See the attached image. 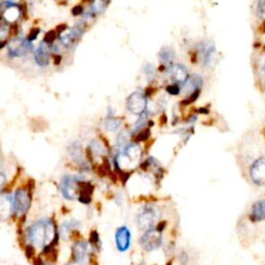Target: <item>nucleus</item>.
I'll return each instance as SVG.
<instances>
[{
    "instance_id": "7ed1b4c3",
    "label": "nucleus",
    "mask_w": 265,
    "mask_h": 265,
    "mask_svg": "<svg viewBox=\"0 0 265 265\" xmlns=\"http://www.w3.org/2000/svg\"><path fill=\"white\" fill-rule=\"evenodd\" d=\"M140 246L147 252H152L158 250L163 243L162 232L158 229H150L142 234L140 240Z\"/></svg>"
},
{
    "instance_id": "423d86ee",
    "label": "nucleus",
    "mask_w": 265,
    "mask_h": 265,
    "mask_svg": "<svg viewBox=\"0 0 265 265\" xmlns=\"http://www.w3.org/2000/svg\"><path fill=\"white\" fill-rule=\"evenodd\" d=\"M250 175L255 185L265 186V158H260L255 161L250 169Z\"/></svg>"
},
{
    "instance_id": "a211bd4d",
    "label": "nucleus",
    "mask_w": 265,
    "mask_h": 265,
    "mask_svg": "<svg viewBox=\"0 0 265 265\" xmlns=\"http://www.w3.org/2000/svg\"><path fill=\"white\" fill-rule=\"evenodd\" d=\"M120 125H121L120 120L113 119V118H108L106 120V124H105L106 129L109 130V131H115V130H117L120 127Z\"/></svg>"
},
{
    "instance_id": "f03ea898",
    "label": "nucleus",
    "mask_w": 265,
    "mask_h": 265,
    "mask_svg": "<svg viewBox=\"0 0 265 265\" xmlns=\"http://www.w3.org/2000/svg\"><path fill=\"white\" fill-rule=\"evenodd\" d=\"M160 211L158 207L146 206L140 211L137 217V225L142 230L154 229L160 219Z\"/></svg>"
},
{
    "instance_id": "412c9836",
    "label": "nucleus",
    "mask_w": 265,
    "mask_h": 265,
    "mask_svg": "<svg viewBox=\"0 0 265 265\" xmlns=\"http://www.w3.org/2000/svg\"><path fill=\"white\" fill-rule=\"evenodd\" d=\"M144 72H145L147 78H149V79H151L150 74H152L154 76H155V74H156L155 67H154V66H151V65H147V66L144 67Z\"/></svg>"
},
{
    "instance_id": "2eb2a0df",
    "label": "nucleus",
    "mask_w": 265,
    "mask_h": 265,
    "mask_svg": "<svg viewBox=\"0 0 265 265\" xmlns=\"http://www.w3.org/2000/svg\"><path fill=\"white\" fill-rule=\"evenodd\" d=\"M20 17V9L16 5L8 6L3 13V18L7 22H15Z\"/></svg>"
},
{
    "instance_id": "ddd939ff",
    "label": "nucleus",
    "mask_w": 265,
    "mask_h": 265,
    "mask_svg": "<svg viewBox=\"0 0 265 265\" xmlns=\"http://www.w3.org/2000/svg\"><path fill=\"white\" fill-rule=\"evenodd\" d=\"M170 74L173 80L177 81V82L186 83L188 80V70L182 65H174L170 68Z\"/></svg>"
},
{
    "instance_id": "6e6552de",
    "label": "nucleus",
    "mask_w": 265,
    "mask_h": 265,
    "mask_svg": "<svg viewBox=\"0 0 265 265\" xmlns=\"http://www.w3.org/2000/svg\"><path fill=\"white\" fill-rule=\"evenodd\" d=\"M115 244L119 252H127L131 246V231L127 226L117 228L115 232Z\"/></svg>"
},
{
    "instance_id": "dca6fc26",
    "label": "nucleus",
    "mask_w": 265,
    "mask_h": 265,
    "mask_svg": "<svg viewBox=\"0 0 265 265\" xmlns=\"http://www.w3.org/2000/svg\"><path fill=\"white\" fill-rule=\"evenodd\" d=\"M185 85L191 91H193L194 89H198V88H200L202 86V78L200 76H198V75H193L190 78H188Z\"/></svg>"
},
{
    "instance_id": "aec40b11",
    "label": "nucleus",
    "mask_w": 265,
    "mask_h": 265,
    "mask_svg": "<svg viewBox=\"0 0 265 265\" xmlns=\"http://www.w3.org/2000/svg\"><path fill=\"white\" fill-rule=\"evenodd\" d=\"M105 0H95V2L93 3V11L96 14L100 13L105 8Z\"/></svg>"
},
{
    "instance_id": "20e7f679",
    "label": "nucleus",
    "mask_w": 265,
    "mask_h": 265,
    "mask_svg": "<svg viewBox=\"0 0 265 265\" xmlns=\"http://www.w3.org/2000/svg\"><path fill=\"white\" fill-rule=\"evenodd\" d=\"M30 195L24 189H19L14 196V211L17 216L21 217L30 207Z\"/></svg>"
},
{
    "instance_id": "1a4fd4ad",
    "label": "nucleus",
    "mask_w": 265,
    "mask_h": 265,
    "mask_svg": "<svg viewBox=\"0 0 265 265\" xmlns=\"http://www.w3.org/2000/svg\"><path fill=\"white\" fill-rule=\"evenodd\" d=\"M78 181L75 177L66 176L61 182V192L65 198L68 200H74L78 198Z\"/></svg>"
},
{
    "instance_id": "5701e85b",
    "label": "nucleus",
    "mask_w": 265,
    "mask_h": 265,
    "mask_svg": "<svg viewBox=\"0 0 265 265\" xmlns=\"http://www.w3.org/2000/svg\"><path fill=\"white\" fill-rule=\"evenodd\" d=\"M264 68H265V61H264Z\"/></svg>"
},
{
    "instance_id": "f3484780",
    "label": "nucleus",
    "mask_w": 265,
    "mask_h": 265,
    "mask_svg": "<svg viewBox=\"0 0 265 265\" xmlns=\"http://www.w3.org/2000/svg\"><path fill=\"white\" fill-rule=\"evenodd\" d=\"M174 57V52L169 47H165L161 50L160 52V58L163 63H170V61Z\"/></svg>"
},
{
    "instance_id": "4468645a",
    "label": "nucleus",
    "mask_w": 265,
    "mask_h": 265,
    "mask_svg": "<svg viewBox=\"0 0 265 265\" xmlns=\"http://www.w3.org/2000/svg\"><path fill=\"white\" fill-rule=\"evenodd\" d=\"M34 60L40 66H46L49 65L50 55L45 44H40L39 47L36 49L34 53Z\"/></svg>"
},
{
    "instance_id": "6ab92c4d",
    "label": "nucleus",
    "mask_w": 265,
    "mask_h": 265,
    "mask_svg": "<svg viewBox=\"0 0 265 265\" xmlns=\"http://www.w3.org/2000/svg\"><path fill=\"white\" fill-rule=\"evenodd\" d=\"M256 11L261 19H265V0H257Z\"/></svg>"
},
{
    "instance_id": "39448f33",
    "label": "nucleus",
    "mask_w": 265,
    "mask_h": 265,
    "mask_svg": "<svg viewBox=\"0 0 265 265\" xmlns=\"http://www.w3.org/2000/svg\"><path fill=\"white\" fill-rule=\"evenodd\" d=\"M147 106V99L141 93L132 94L127 101V107L134 114H143Z\"/></svg>"
},
{
    "instance_id": "4be33fe9",
    "label": "nucleus",
    "mask_w": 265,
    "mask_h": 265,
    "mask_svg": "<svg viewBox=\"0 0 265 265\" xmlns=\"http://www.w3.org/2000/svg\"><path fill=\"white\" fill-rule=\"evenodd\" d=\"M179 87L178 86H176V85H174V86H169L168 87V93L169 94H171V95H178L179 94Z\"/></svg>"
},
{
    "instance_id": "f257e3e1",
    "label": "nucleus",
    "mask_w": 265,
    "mask_h": 265,
    "mask_svg": "<svg viewBox=\"0 0 265 265\" xmlns=\"http://www.w3.org/2000/svg\"><path fill=\"white\" fill-rule=\"evenodd\" d=\"M56 237V227L49 219L34 223L28 231V239L32 246L36 249H48Z\"/></svg>"
},
{
    "instance_id": "9b49d317",
    "label": "nucleus",
    "mask_w": 265,
    "mask_h": 265,
    "mask_svg": "<svg viewBox=\"0 0 265 265\" xmlns=\"http://www.w3.org/2000/svg\"><path fill=\"white\" fill-rule=\"evenodd\" d=\"M14 210V198L8 194H2L0 197V213L2 220L7 219Z\"/></svg>"
},
{
    "instance_id": "0eeeda50",
    "label": "nucleus",
    "mask_w": 265,
    "mask_h": 265,
    "mask_svg": "<svg viewBox=\"0 0 265 265\" xmlns=\"http://www.w3.org/2000/svg\"><path fill=\"white\" fill-rule=\"evenodd\" d=\"M90 247L89 244L84 241H77L73 247V257L74 261L80 265L87 264L90 257Z\"/></svg>"
},
{
    "instance_id": "f8f14e48",
    "label": "nucleus",
    "mask_w": 265,
    "mask_h": 265,
    "mask_svg": "<svg viewBox=\"0 0 265 265\" xmlns=\"http://www.w3.org/2000/svg\"><path fill=\"white\" fill-rule=\"evenodd\" d=\"M250 218L253 222H261L265 220V198L254 203L251 209Z\"/></svg>"
},
{
    "instance_id": "9d476101",
    "label": "nucleus",
    "mask_w": 265,
    "mask_h": 265,
    "mask_svg": "<svg viewBox=\"0 0 265 265\" xmlns=\"http://www.w3.org/2000/svg\"><path fill=\"white\" fill-rule=\"evenodd\" d=\"M30 49V43L23 38H15L8 44L7 50L11 56H23Z\"/></svg>"
}]
</instances>
